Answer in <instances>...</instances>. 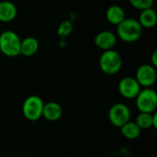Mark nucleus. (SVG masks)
Masks as SVG:
<instances>
[{
    "instance_id": "4be33fe9",
    "label": "nucleus",
    "mask_w": 157,
    "mask_h": 157,
    "mask_svg": "<svg viewBox=\"0 0 157 157\" xmlns=\"http://www.w3.org/2000/svg\"><path fill=\"white\" fill-rule=\"evenodd\" d=\"M0 53H1V52H0Z\"/></svg>"
},
{
    "instance_id": "6e6552de",
    "label": "nucleus",
    "mask_w": 157,
    "mask_h": 157,
    "mask_svg": "<svg viewBox=\"0 0 157 157\" xmlns=\"http://www.w3.org/2000/svg\"><path fill=\"white\" fill-rule=\"evenodd\" d=\"M141 89V86L133 76L123 77L118 85V90L121 96L126 99H134Z\"/></svg>"
},
{
    "instance_id": "9d476101",
    "label": "nucleus",
    "mask_w": 157,
    "mask_h": 157,
    "mask_svg": "<svg viewBox=\"0 0 157 157\" xmlns=\"http://www.w3.org/2000/svg\"><path fill=\"white\" fill-rule=\"evenodd\" d=\"M62 115H63V109L59 103L54 101L44 103L42 117L45 120H47L48 121H56L61 119Z\"/></svg>"
},
{
    "instance_id": "f8f14e48",
    "label": "nucleus",
    "mask_w": 157,
    "mask_h": 157,
    "mask_svg": "<svg viewBox=\"0 0 157 157\" xmlns=\"http://www.w3.org/2000/svg\"><path fill=\"white\" fill-rule=\"evenodd\" d=\"M106 18L111 25L118 26L126 18L125 11L119 5H111L106 11Z\"/></svg>"
},
{
    "instance_id": "1a4fd4ad",
    "label": "nucleus",
    "mask_w": 157,
    "mask_h": 157,
    "mask_svg": "<svg viewBox=\"0 0 157 157\" xmlns=\"http://www.w3.org/2000/svg\"><path fill=\"white\" fill-rule=\"evenodd\" d=\"M94 43L102 51L111 50L117 43V35L109 30H102L96 35Z\"/></svg>"
},
{
    "instance_id": "7ed1b4c3",
    "label": "nucleus",
    "mask_w": 157,
    "mask_h": 157,
    "mask_svg": "<svg viewBox=\"0 0 157 157\" xmlns=\"http://www.w3.org/2000/svg\"><path fill=\"white\" fill-rule=\"evenodd\" d=\"M21 40L12 30H6L0 34V52L7 57H16L20 54Z\"/></svg>"
},
{
    "instance_id": "f3484780",
    "label": "nucleus",
    "mask_w": 157,
    "mask_h": 157,
    "mask_svg": "<svg viewBox=\"0 0 157 157\" xmlns=\"http://www.w3.org/2000/svg\"><path fill=\"white\" fill-rule=\"evenodd\" d=\"M73 31V24L68 21V20H65V21H63L59 28H58V30H57V33L58 35L62 38L63 37H66L68 36L71 32Z\"/></svg>"
},
{
    "instance_id": "f257e3e1",
    "label": "nucleus",
    "mask_w": 157,
    "mask_h": 157,
    "mask_svg": "<svg viewBox=\"0 0 157 157\" xmlns=\"http://www.w3.org/2000/svg\"><path fill=\"white\" fill-rule=\"evenodd\" d=\"M143 35V28L135 18H125L117 26V37L125 42L137 41Z\"/></svg>"
},
{
    "instance_id": "2eb2a0df",
    "label": "nucleus",
    "mask_w": 157,
    "mask_h": 157,
    "mask_svg": "<svg viewBox=\"0 0 157 157\" xmlns=\"http://www.w3.org/2000/svg\"><path fill=\"white\" fill-rule=\"evenodd\" d=\"M120 129L122 136L128 140H135L139 138L142 132L140 127L136 124L135 121H129L124 125H122Z\"/></svg>"
},
{
    "instance_id": "f03ea898",
    "label": "nucleus",
    "mask_w": 157,
    "mask_h": 157,
    "mask_svg": "<svg viewBox=\"0 0 157 157\" xmlns=\"http://www.w3.org/2000/svg\"><path fill=\"white\" fill-rule=\"evenodd\" d=\"M98 65L104 74L108 75H116L122 67V57L119 52L113 49L103 51L98 59Z\"/></svg>"
},
{
    "instance_id": "6ab92c4d",
    "label": "nucleus",
    "mask_w": 157,
    "mask_h": 157,
    "mask_svg": "<svg viewBox=\"0 0 157 157\" xmlns=\"http://www.w3.org/2000/svg\"><path fill=\"white\" fill-rule=\"evenodd\" d=\"M151 64L156 68L157 66V50H155L151 55Z\"/></svg>"
},
{
    "instance_id": "ddd939ff",
    "label": "nucleus",
    "mask_w": 157,
    "mask_h": 157,
    "mask_svg": "<svg viewBox=\"0 0 157 157\" xmlns=\"http://www.w3.org/2000/svg\"><path fill=\"white\" fill-rule=\"evenodd\" d=\"M143 29H152L156 25L157 14L152 7L141 11L139 18L137 19Z\"/></svg>"
},
{
    "instance_id": "a211bd4d",
    "label": "nucleus",
    "mask_w": 157,
    "mask_h": 157,
    "mask_svg": "<svg viewBox=\"0 0 157 157\" xmlns=\"http://www.w3.org/2000/svg\"><path fill=\"white\" fill-rule=\"evenodd\" d=\"M130 4L136 9L144 10L153 6L155 0H129Z\"/></svg>"
},
{
    "instance_id": "39448f33",
    "label": "nucleus",
    "mask_w": 157,
    "mask_h": 157,
    "mask_svg": "<svg viewBox=\"0 0 157 157\" xmlns=\"http://www.w3.org/2000/svg\"><path fill=\"white\" fill-rule=\"evenodd\" d=\"M44 102L36 95L28 97L22 104V114L29 121H37L42 117Z\"/></svg>"
},
{
    "instance_id": "423d86ee",
    "label": "nucleus",
    "mask_w": 157,
    "mask_h": 157,
    "mask_svg": "<svg viewBox=\"0 0 157 157\" xmlns=\"http://www.w3.org/2000/svg\"><path fill=\"white\" fill-rule=\"evenodd\" d=\"M131 118L132 111L130 108L124 103H115L110 107L109 110V122L117 128H121L126 122L131 121Z\"/></svg>"
},
{
    "instance_id": "aec40b11",
    "label": "nucleus",
    "mask_w": 157,
    "mask_h": 157,
    "mask_svg": "<svg viewBox=\"0 0 157 157\" xmlns=\"http://www.w3.org/2000/svg\"><path fill=\"white\" fill-rule=\"evenodd\" d=\"M153 128L156 129L157 128V113L156 111L153 113Z\"/></svg>"
},
{
    "instance_id": "0eeeda50",
    "label": "nucleus",
    "mask_w": 157,
    "mask_h": 157,
    "mask_svg": "<svg viewBox=\"0 0 157 157\" xmlns=\"http://www.w3.org/2000/svg\"><path fill=\"white\" fill-rule=\"evenodd\" d=\"M156 69L151 63H144L138 67L135 79L138 81L141 87H152L156 82Z\"/></svg>"
},
{
    "instance_id": "dca6fc26",
    "label": "nucleus",
    "mask_w": 157,
    "mask_h": 157,
    "mask_svg": "<svg viewBox=\"0 0 157 157\" xmlns=\"http://www.w3.org/2000/svg\"><path fill=\"white\" fill-rule=\"evenodd\" d=\"M134 121L141 130H148L153 128V113L140 112Z\"/></svg>"
},
{
    "instance_id": "9b49d317",
    "label": "nucleus",
    "mask_w": 157,
    "mask_h": 157,
    "mask_svg": "<svg viewBox=\"0 0 157 157\" xmlns=\"http://www.w3.org/2000/svg\"><path fill=\"white\" fill-rule=\"evenodd\" d=\"M17 15V8L14 3L8 0L0 1V21L1 22H11Z\"/></svg>"
},
{
    "instance_id": "4468645a",
    "label": "nucleus",
    "mask_w": 157,
    "mask_h": 157,
    "mask_svg": "<svg viewBox=\"0 0 157 157\" xmlns=\"http://www.w3.org/2000/svg\"><path fill=\"white\" fill-rule=\"evenodd\" d=\"M40 44L36 38L27 37L24 40H21L20 43V54L26 57L34 55L39 50Z\"/></svg>"
},
{
    "instance_id": "412c9836",
    "label": "nucleus",
    "mask_w": 157,
    "mask_h": 157,
    "mask_svg": "<svg viewBox=\"0 0 157 157\" xmlns=\"http://www.w3.org/2000/svg\"><path fill=\"white\" fill-rule=\"evenodd\" d=\"M0 34H1V32H0Z\"/></svg>"
},
{
    "instance_id": "20e7f679",
    "label": "nucleus",
    "mask_w": 157,
    "mask_h": 157,
    "mask_svg": "<svg viewBox=\"0 0 157 157\" xmlns=\"http://www.w3.org/2000/svg\"><path fill=\"white\" fill-rule=\"evenodd\" d=\"M135 104L140 112H155L157 109L156 91L152 87H144L141 89L135 98Z\"/></svg>"
}]
</instances>
